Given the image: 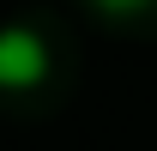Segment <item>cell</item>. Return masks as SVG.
<instances>
[{
  "label": "cell",
  "mask_w": 157,
  "mask_h": 151,
  "mask_svg": "<svg viewBox=\"0 0 157 151\" xmlns=\"http://www.w3.org/2000/svg\"><path fill=\"white\" fill-rule=\"evenodd\" d=\"M48 67V48L30 24H0V91H24L36 85Z\"/></svg>",
  "instance_id": "obj_1"
},
{
  "label": "cell",
  "mask_w": 157,
  "mask_h": 151,
  "mask_svg": "<svg viewBox=\"0 0 157 151\" xmlns=\"http://www.w3.org/2000/svg\"><path fill=\"white\" fill-rule=\"evenodd\" d=\"M91 6H103V12H139L145 0H91Z\"/></svg>",
  "instance_id": "obj_2"
}]
</instances>
